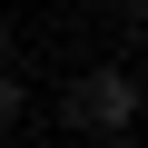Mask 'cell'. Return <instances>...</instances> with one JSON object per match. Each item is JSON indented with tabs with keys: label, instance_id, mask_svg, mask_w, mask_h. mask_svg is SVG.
<instances>
[{
	"label": "cell",
	"instance_id": "3957f363",
	"mask_svg": "<svg viewBox=\"0 0 148 148\" xmlns=\"http://www.w3.org/2000/svg\"><path fill=\"white\" fill-rule=\"evenodd\" d=\"M10 40H20V30H10V10H0V69H10Z\"/></svg>",
	"mask_w": 148,
	"mask_h": 148
},
{
	"label": "cell",
	"instance_id": "6da1fadb",
	"mask_svg": "<svg viewBox=\"0 0 148 148\" xmlns=\"http://www.w3.org/2000/svg\"><path fill=\"white\" fill-rule=\"evenodd\" d=\"M59 128L128 148V128H138V69H128V59H109V69H69V79H59Z\"/></svg>",
	"mask_w": 148,
	"mask_h": 148
},
{
	"label": "cell",
	"instance_id": "7a4b0ae2",
	"mask_svg": "<svg viewBox=\"0 0 148 148\" xmlns=\"http://www.w3.org/2000/svg\"><path fill=\"white\" fill-rule=\"evenodd\" d=\"M30 119V79H10V69H0V128H20Z\"/></svg>",
	"mask_w": 148,
	"mask_h": 148
}]
</instances>
